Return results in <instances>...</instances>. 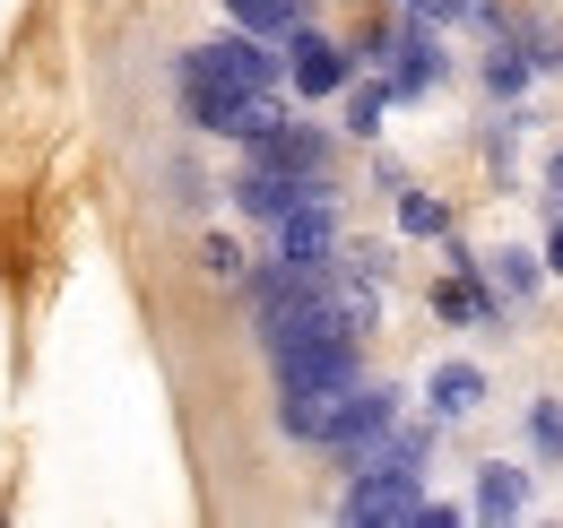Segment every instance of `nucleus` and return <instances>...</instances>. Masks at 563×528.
Wrapping results in <instances>:
<instances>
[{
  "instance_id": "obj_2",
  "label": "nucleus",
  "mask_w": 563,
  "mask_h": 528,
  "mask_svg": "<svg viewBox=\"0 0 563 528\" xmlns=\"http://www.w3.org/2000/svg\"><path fill=\"white\" fill-rule=\"evenodd\" d=\"M278 252H286V261H303V268H330V261H339V199L303 191L278 217Z\"/></svg>"
},
{
  "instance_id": "obj_6",
  "label": "nucleus",
  "mask_w": 563,
  "mask_h": 528,
  "mask_svg": "<svg viewBox=\"0 0 563 528\" xmlns=\"http://www.w3.org/2000/svg\"><path fill=\"white\" fill-rule=\"evenodd\" d=\"M433 312H442V321H460V330H486V321H503V295L477 286V261H460V277H442V286H433Z\"/></svg>"
},
{
  "instance_id": "obj_10",
  "label": "nucleus",
  "mask_w": 563,
  "mask_h": 528,
  "mask_svg": "<svg viewBox=\"0 0 563 528\" xmlns=\"http://www.w3.org/2000/svg\"><path fill=\"white\" fill-rule=\"evenodd\" d=\"M243 35H295L303 26V0H225Z\"/></svg>"
},
{
  "instance_id": "obj_1",
  "label": "nucleus",
  "mask_w": 563,
  "mask_h": 528,
  "mask_svg": "<svg viewBox=\"0 0 563 528\" xmlns=\"http://www.w3.org/2000/svg\"><path fill=\"white\" fill-rule=\"evenodd\" d=\"M183 78H209V87H234V96H261V87H278V78H286V62L269 53V35H225V44L183 53Z\"/></svg>"
},
{
  "instance_id": "obj_8",
  "label": "nucleus",
  "mask_w": 563,
  "mask_h": 528,
  "mask_svg": "<svg viewBox=\"0 0 563 528\" xmlns=\"http://www.w3.org/2000/svg\"><path fill=\"white\" fill-rule=\"evenodd\" d=\"M520 512H529V468L486 460L477 468V520H520Z\"/></svg>"
},
{
  "instance_id": "obj_11",
  "label": "nucleus",
  "mask_w": 563,
  "mask_h": 528,
  "mask_svg": "<svg viewBox=\"0 0 563 528\" xmlns=\"http://www.w3.org/2000/svg\"><path fill=\"white\" fill-rule=\"evenodd\" d=\"M399 234H424V243L451 234V208H442L433 191H408V183H399Z\"/></svg>"
},
{
  "instance_id": "obj_15",
  "label": "nucleus",
  "mask_w": 563,
  "mask_h": 528,
  "mask_svg": "<svg viewBox=\"0 0 563 528\" xmlns=\"http://www.w3.org/2000/svg\"><path fill=\"white\" fill-rule=\"evenodd\" d=\"M529 442L563 460V407H555V398H538V407H529Z\"/></svg>"
},
{
  "instance_id": "obj_4",
  "label": "nucleus",
  "mask_w": 563,
  "mask_h": 528,
  "mask_svg": "<svg viewBox=\"0 0 563 528\" xmlns=\"http://www.w3.org/2000/svg\"><path fill=\"white\" fill-rule=\"evenodd\" d=\"M355 78V53L347 44H330V35H312V26H295V62H286V87L295 96H339Z\"/></svg>"
},
{
  "instance_id": "obj_12",
  "label": "nucleus",
  "mask_w": 563,
  "mask_h": 528,
  "mask_svg": "<svg viewBox=\"0 0 563 528\" xmlns=\"http://www.w3.org/2000/svg\"><path fill=\"white\" fill-rule=\"evenodd\" d=\"M382 113H390V78H373V87H355V78H347V131L373 139V131H382Z\"/></svg>"
},
{
  "instance_id": "obj_7",
  "label": "nucleus",
  "mask_w": 563,
  "mask_h": 528,
  "mask_svg": "<svg viewBox=\"0 0 563 528\" xmlns=\"http://www.w3.org/2000/svg\"><path fill=\"white\" fill-rule=\"evenodd\" d=\"M252 156H269V165L303 174V183H312V174H330V139H321V131H303V122H278V131L261 139Z\"/></svg>"
},
{
  "instance_id": "obj_3",
  "label": "nucleus",
  "mask_w": 563,
  "mask_h": 528,
  "mask_svg": "<svg viewBox=\"0 0 563 528\" xmlns=\"http://www.w3.org/2000/svg\"><path fill=\"white\" fill-rule=\"evenodd\" d=\"M347 520H417L424 494H417V468H364L347 485V503H339Z\"/></svg>"
},
{
  "instance_id": "obj_9",
  "label": "nucleus",
  "mask_w": 563,
  "mask_h": 528,
  "mask_svg": "<svg viewBox=\"0 0 563 528\" xmlns=\"http://www.w3.org/2000/svg\"><path fill=\"white\" fill-rule=\"evenodd\" d=\"M477 268H486V286L503 295V304H529V295H538V277H547V261H538V252H520V243L486 252Z\"/></svg>"
},
{
  "instance_id": "obj_16",
  "label": "nucleus",
  "mask_w": 563,
  "mask_h": 528,
  "mask_svg": "<svg viewBox=\"0 0 563 528\" xmlns=\"http://www.w3.org/2000/svg\"><path fill=\"white\" fill-rule=\"evenodd\" d=\"M547 208L563 217V147H555V165H547Z\"/></svg>"
},
{
  "instance_id": "obj_13",
  "label": "nucleus",
  "mask_w": 563,
  "mask_h": 528,
  "mask_svg": "<svg viewBox=\"0 0 563 528\" xmlns=\"http://www.w3.org/2000/svg\"><path fill=\"white\" fill-rule=\"evenodd\" d=\"M529 69H538V62H529V44L511 35V44L486 62V87H494V96H520V87H529Z\"/></svg>"
},
{
  "instance_id": "obj_5",
  "label": "nucleus",
  "mask_w": 563,
  "mask_h": 528,
  "mask_svg": "<svg viewBox=\"0 0 563 528\" xmlns=\"http://www.w3.org/2000/svg\"><path fill=\"white\" fill-rule=\"evenodd\" d=\"M424 407H433V425L477 416V407H486V373H477V364H460V355H451V364H433V373H424Z\"/></svg>"
},
{
  "instance_id": "obj_14",
  "label": "nucleus",
  "mask_w": 563,
  "mask_h": 528,
  "mask_svg": "<svg viewBox=\"0 0 563 528\" xmlns=\"http://www.w3.org/2000/svg\"><path fill=\"white\" fill-rule=\"evenodd\" d=\"M200 268H209L217 286H243V277H252V268H243V243H234V234H209V243H200Z\"/></svg>"
}]
</instances>
